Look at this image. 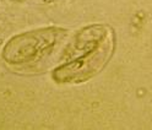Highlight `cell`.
<instances>
[{
  "label": "cell",
  "instance_id": "1",
  "mask_svg": "<svg viewBox=\"0 0 152 130\" xmlns=\"http://www.w3.org/2000/svg\"><path fill=\"white\" fill-rule=\"evenodd\" d=\"M115 49V32L104 23L79 30L65 45L52 77L58 83H81L101 72Z\"/></svg>",
  "mask_w": 152,
  "mask_h": 130
},
{
  "label": "cell",
  "instance_id": "2",
  "mask_svg": "<svg viewBox=\"0 0 152 130\" xmlns=\"http://www.w3.org/2000/svg\"><path fill=\"white\" fill-rule=\"evenodd\" d=\"M69 32L59 27H45L14 36L4 45L1 57L17 70L36 71L68 42Z\"/></svg>",
  "mask_w": 152,
  "mask_h": 130
}]
</instances>
